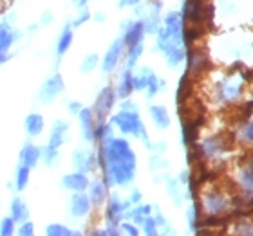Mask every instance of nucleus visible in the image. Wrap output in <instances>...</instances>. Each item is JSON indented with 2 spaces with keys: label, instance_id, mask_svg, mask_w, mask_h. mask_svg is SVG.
Masks as SVG:
<instances>
[{
  "label": "nucleus",
  "instance_id": "1",
  "mask_svg": "<svg viewBox=\"0 0 253 236\" xmlns=\"http://www.w3.org/2000/svg\"><path fill=\"white\" fill-rule=\"evenodd\" d=\"M98 168L109 188L128 186L136 177V155L130 142L123 137H112L105 144H98Z\"/></svg>",
  "mask_w": 253,
  "mask_h": 236
},
{
  "label": "nucleus",
  "instance_id": "2",
  "mask_svg": "<svg viewBox=\"0 0 253 236\" xmlns=\"http://www.w3.org/2000/svg\"><path fill=\"white\" fill-rule=\"evenodd\" d=\"M112 126H116L118 130L122 132L123 135H134L139 137L141 130L145 128L141 117L137 114V110H120L118 114H114L111 119Z\"/></svg>",
  "mask_w": 253,
  "mask_h": 236
},
{
  "label": "nucleus",
  "instance_id": "3",
  "mask_svg": "<svg viewBox=\"0 0 253 236\" xmlns=\"http://www.w3.org/2000/svg\"><path fill=\"white\" fill-rule=\"evenodd\" d=\"M116 100H118V96H116V89H114V87L107 85V87H103V89L100 90V94H98V98H96V101H94V106H92L96 123H103V121L109 117Z\"/></svg>",
  "mask_w": 253,
  "mask_h": 236
},
{
  "label": "nucleus",
  "instance_id": "4",
  "mask_svg": "<svg viewBox=\"0 0 253 236\" xmlns=\"http://www.w3.org/2000/svg\"><path fill=\"white\" fill-rule=\"evenodd\" d=\"M22 33L9 20H0V65L11 58V47L20 40Z\"/></svg>",
  "mask_w": 253,
  "mask_h": 236
},
{
  "label": "nucleus",
  "instance_id": "5",
  "mask_svg": "<svg viewBox=\"0 0 253 236\" xmlns=\"http://www.w3.org/2000/svg\"><path fill=\"white\" fill-rule=\"evenodd\" d=\"M130 202L125 200L123 202L118 195H109V199H107V205H105V220H107V226H114V227H120L122 220L125 218V213L130 209Z\"/></svg>",
  "mask_w": 253,
  "mask_h": 236
},
{
  "label": "nucleus",
  "instance_id": "6",
  "mask_svg": "<svg viewBox=\"0 0 253 236\" xmlns=\"http://www.w3.org/2000/svg\"><path fill=\"white\" fill-rule=\"evenodd\" d=\"M65 90V81H63V76L60 72L49 76L45 81H43L42 89H40V94H38V100L42 101L43 105H51L60 94Z\"/></svg>",
  "mask_w": 253,
  "mask_h": 236
},
{
  "label": "nucleus",
  "instance_id": "7",
  "mask_svg": "<svg viewBox=\"0 0 253 236\" xmlns=\"http://www.w3.org/2000/svg\"><path fill=\"white\" fill-rule=\"evenodd\" d=\"M199 202H201V207H203V213H206V215L222 216L226 213V199L217 189L206 191L203 195V200H199Z\"/></svg>",
  "mask_w": 253,
  "mask_h": 236
},
{
  "label": "nucleus",
  "instance_id": "8",
  "mask_svg": "<svg viewBox=\"0 0 253 236\" xmlns=\"http://www.w3.org/2000/svg\"><path fill=\"white\" fill-rule=\"evenodd\" d=\"M73 166L76 168V171L87 175L92 173L98 169V155L85 148H76L73 152Z\"/></svg>",
  "mask_w": 253,
  "mask_h": 236
},
{
  "label": "nucleus",
  "instance_id": "9",
  "mask_svg": "<svg viewBox=\"0 0 253 236\" xmlns=\"http://www.w3.org/2000/svg\"><path fill=\"white\" fill-rule=\"evenodd\" d=\"M122 31H123V43H125V47H132V45H137V43L143 42V36L147 34L145 33V20H137V22H132V20H125L122 26Z\"/></svg>",
  "mask_w": 253,
  "mask_h": 236
},
{
  "label": "nucleus",
  "instance_id": "10",
  "mask_svg": "<svg viewBox=\"0 0 253 236\" xmlns=\"http://www.w3.org/2000/svg\"><path fill=\"white\" fill-rule=\"evenodd\" d=\"M92 204L87 191H78V193L71 195V202H69V215L73 218H85L89 216Z\"/></svg>",
  "mask_w": 253,
  "mask_h": 236
},
{
  "label": "nucleus",
  "instance_id": "11",
  "mask_svg": "<svg viewBox=\"0 0 253 236\" xmlns=\"http://www.w3.org/2000/svg\"><path fill=\"white\" fill-rule=\"evenodd\" d=\"M123 51H125V43L123 40H116V42L111 43V47L107 49L105 56H103V62H101V70L105 74H111L114 72V68L118 67V63L122 60L123 56Z\"/></svg>",
  "mask_w": 253,
  "mask_h": 236
},
{
  "label": "nucleus",
  "instance_id": "12",
  "mask_svg": "<svg viewBox=\"0 0 253 236\" xmlns=\"http://www.w3.org/2000/svg\"><path fill=\"white\" fill-rule=\"evenodd\" d=\"M78 121H80V130H82V137L85 142H94V130H96V117L92 108H82L78 112Z\"/></svg>",
  "mask_w": 253,
  "mask_h": 236
},
{
  "label": "nucleus",
  "instance_id": "13",
  "mask_svg": "<svg viewBox=\"0 0 253 236\" xmlns=\"http://www.w3.org/2000/svg\"><path fill=\"white\" fill-rule=\"evenodd\" d=\"M87 195H89L92 207H100V205L105 204L107 199H109V186L105 184L103 178H94V180L89 182Z\"/></svg>",
  "mask_w": 253,
  "mask_h": 236
},
{
  "label": "nucleus",
  "instance_id": "14",
  "mask_svg": "<svg viewBox=\"0 0 253 236\" xmlns=\"http://www.w3.org/2000/svg\"><path fill=\"white\" fill-rule=\"evenodd\" d=\"M211 68L210 60L206 58V54L203 51H190L188 53V70L186 74L188 76H199V74L206 72Z\"/></svg>",
  "mask_w": 253,
  "mask_h": 236
},
{
  "label": "nucleus",
  "instance_id": "15",
  "mask_svg": "<svg viewBox=\"0 0 253 236\" xmlns=\"http://www.w3.org/2000/svg\"><path fill=\"white\" fill-rule=\"evenodd\" d=\"M89 177L87 173H82V171H73V173H67L62 177V188L71 191V193H78V191H87L89 188Z\"/></svg>",
  "mask_w": 253,
  "mask_h": 236
},
{
  "label": "nucleus",
  "instance_id": "16",
  "mask_svg": "<svg viewBox=\"0 0 253 236\" xmlns=\"http://www.w3.org/2000/svg\"><path fill=\"white\" fill-rule=\"evenodd\" d=\"M69 128H71V125H69L65 119L54 121L53 128H51V134H49L47 144H51V146H54V148H62L63 144H65V141H67Z\"/></svg>",
  "mask_w": 253,
  "mask_h": 236
},
{
  "label": "nucleus",
  "instance_id": "17",
  "mask_svg": "<svg viewBox=\"0 0 253 236\" xmlns=\"http://www.w3.org/2000/svg\"><path fill=\"white\" fill-rule=\"evenodd\" d=\"M18 161L27 168H37L38 163H40V146L33 144V142H26L22 146L20 153H18Z\"/></svg>",
  "mask_w": 253,
  "mask_h": 236
},
{
  "label": "nucleus",
  "instance_id": "18",
  "mask_svg": "<svg viewBox=\"0 0 253 236\" xmlns=\"http://www.w3.org/2000/svg\"><path fill=\"white\" fill-rule=\"evenodd\" d=\"M24 130L29 137L42 135V132L45 130V119H43L42 114H38V112L27 114L26 119H24Z\"/></svg>",
  "mask_w": 253,
  "mask_h": 236
},
{
  "label": "nucleus",
  "instance_id": "19",
  "mask_svg": "<svg viewBox=\"0 0 253 236\" xmlns=\"http://www.w3.org/2000/svg\"><path fill=\"white\" fill-rule=\"evenodd\" d=\"M9 216L16 224H20V222L29 218V207H27V204L24 202L22 197H13L9 204Z\"/></svg>",
  "mask_w": 253,
  "mask_h": 236
},
{
  "label": "nucleus",
  "instance_id": "20",
  "mask_svg": "<svg viewBox=\"0 0 253 236\" xmlns=\"http://www.w3.org/2000/svg\"><path fill=\"white\" fill-rule=\"evenodd\" d=\"M73 40H74L73 26L67 24V26L62 29V33H60L58 40H56V56H58V58H62V56L67 54V51L71 49V45H73Z\"/></svg>",
  "mask_w": 253,
  "mask_h": 236
},
{
  "label": "nucleus",
  "instance_id": "21",
  "mask_svg": "<svg viewBox=\"0 0 253 236\" xmlns=\"http://www.w3.org/2000/svg\"><path fill=\"white\" fill-rule=\"evenodd\" d=\"M132 68H125L122 72V78H120V83L116 87V96L120 100H126L130 98V94L134 92V85H132Z\"/></svg>",
  "mask_w": 253,
  "mask_h": 236
},
{
  "label": "nucleus",
  "instance_id": "22",
  "mask_svg": "<svg viewBox=\"0 0 253 236\" xmlns=\"http://www.w3.org/2000/svg\"><path fill=\"white\" fill-rule=\"evenodd\" d=\"M150 117H152L154 125L161 128V130H167L170 126V116H169V110L165 108L163 105H152L150 108Z\"/></svg>",
  "mask_w": 253,
  "mask_h": 236
},
{
  "label": "nucleus",
  "instance_id": "23",
  "mask_svg": "<svg viewBox=\"0 0 253 236\" xmlns=\"http://www.w3.org/2000/svg\"><path fill=\"white\" fill-rule=\"evenodd\" d=\"M40 161H42L47 168H54L60 164V148H54L51 144L40 148Z\"/></svg>",
  "mask_w": 253,
  "mask_h": 236
},
{
  "label": "nucleus",
  "instance_id": "24",
  "mask_svg": "<svg viewBox=\"0 0 253 236\" xmlns=\"http://www.w3.org/2000/svg\"><path fill=\"white\" fill-rule=\"evenodd\" d=\"M150 215H152V205L150 204H136V207H134L132 211H126L125 218L132 220L136 226H141L143 220Z\"/></svg>",
  "mask_w": 253,
  "mask_h": 236
},
{
  "label": "nucleus",
  "instance_id": "25",
  "mask_svg": "<svg viewBox=\"0 0 253 236\" xmlns=\"http://www.w3.org/2000/svg\"><path fill=\"white\" fill-rule=\"evenodd\" d=\"M165 60L170 67H177L179 63H183L186 60V51L183 49V45H175V47H169L167 51H163Z\"/></svg>",
  "mask_w": 253,
  "mask_h": 236
},
{
  "label": "nucleus",
  "instance_id": "26",
  "mask_svg": "<svg viewBox=\"0 0 253 236\" xmlns=\"http://www.w3.org/2000/svg\"><path fill=\"white\" fill-rule=\"evenodd\" d=\"M29 180H31V168H27L24 164H18V168H16V173H15V189L16 191H24L27 189L29 186Z\"/></svg>",
  "mask_w": 253,
  "mask_h": 236
},
{
  "label": "nucleus",
  "instance_id": "27",
  "mask_svg": "<svg viewBox=\"0 0 253 236\" xmlns=\"http://www.w3.org/2000/svg\"><path fill=\"white\" fill-rule=\"evenodd\" d=\"M143 51H145V45L141 43H137V45H132V47H126V53H125V58H126V68H134L136 67L137 60L141 58Z\"/></svg>",
  "mask_w": 253,
  "mask_h": 236
},
{
  "label": "nucleus",
  "instance_id": "28",
  "mask_svg": "<svg viewBox=\"0 0 253 236\" xmlns=\"http://www.w3.org/2000/svg\"><path fill=\"white\" fill-rule=\"evenodd\" d=\"M45 235L47 236H76V235H82L80 231H73V229H69L67 226H63V224H49L45 227Z\"/></svg>",
  "mask_w": 253,
  "mask_h": 236
},
{
  "label": "nucleus",
  "instance_id": "29",
  "mask_svg": "<svg viewBox=\"0 0 253 236\" xmlns=\"http://www.w3.org/2000/svg\"><path fill=\"white\" fill-rule=\"evenodd\" d=\"M152 72H154V70H150L148 67H143L141 72L136 74V76H132V85H134V90H137V92H143V90L147 89L148 76H150Z\"/></svg>",
  "mask_w": 253,
  "mask_h": 236
},
{
  "label": "nucleus",
  "instance_id": "30",
  "mask_svg": "<svg viewBox=\"0 0 253 236\" xmlns=\"http://www.w3.org/2000/svg\"><path fill=\"white\" fill-rule=\"evenodd\" d=\"M241 188L248 195H253V164L252 163L241 171Z\"/></svg>",
  "mask_w": 253,
  "mask_h": 236
},
{
  "label": "nucleus",
  "instance_id": "31",
  "mask_svg": "<svg viewBox=\"0 0 253 236\" xmlns=\"http://www.w3.org/2000/svg\"><path fill=\"white\" fill-rule=\"evenodd\" d=\"M165 87H167L165 79H159L158 76L152 72L148 76V85H147V89H145L147 90V98H154V96L158 94L161 89H165Z\"/></svg>",
  "mask_w": 253,
  "mask_h": 236
},
{
  "label": "nucleus",
  "instance_id": "32",
  "mask_svg": "<svg viewBox=\"0 0 253 236\" xmlns=\"http://www.w3.org/2000/svg\"><path fill=\"white\" fill-rule=\"evenodd\" d=\"M98 65H100V56H98L96 53H90V54H87V56L84 58L80 70H82V72H85V74H89V72H92V70H94Z\"/></svg>",
  "mask_w": 253,
  "mask_h": 236
},
{
  "label": "nucleus",
  "instance_id": "33",
  "mask_svg": "<svg viewBox=\"0 0 253 236\" xmlns=\"http://www.w3.org/2000/svg\"><path fill=\"white\" fill-rule=\"evenodd\" d=\"M16 233V222L11 216H4L0 220V236H13Z\"/></svg>",
  "mask_w": 253,
  "mask_h": 236
},
{
  "label": "nucleus",
  "instance_id": "34",
  "mask_svg": "<svg viewBox=\"0 0 253 236\" xmlns=\"http://www.w3.org/2000/svg\"><path fill=\"white\" fill-rule=\"evenodd\" d=\"M141 227H143V233H145V235H147V236H156V235H159L158 222H156V218H154L152 215L147 216V218L143 220Z\"/></svg>",
  "mask_w": 253,
  "mask_h": 236
},
{
  "label": "nucleus",
  "instance_id": "35",
  "mask_svg": "<svg viewBox=\"0 0 253 236\" xmlns=\"http://www.w3.org/2000/svg\"><path fill=\"white\" fill-rule=\"evenodd\" d=\"M167 189H169L170 197L174 199V204H175V205H181L179 180H175V178H169V182H167Z\"/></svg>",
  "mask_w": 253,
  "mask_h": 236
},
{
  "label": "nucleus",
  "instance_id": "36",
  "mask_svg": "<svg viewBox=\"0 0 253 236\" xmlns=\"http://www.w3.org/2000/svg\"><path fill=\"white\" fill-rule=\"evenodd\" d=\"M16 235L20 236H33L35 235V224H33L29 218L24 222H20V224H16Z\"/></svg>",
  "mask_w": 253,
  "mask_h": 236
},
{
  "label": "nucleus",
  "instance_id": "37",
  "mask_svg": "<svg viewBox=\"0 0 253 236\" xmlns=\"http://www.w3.org/2000/svg\"><path fill=\"white\" fill-rule=\"evenodd\" d=\"M90 18H92V15H90V11L87 9V5H85V7H80L78 16L74 18L73 24H71V26H73V29H74V27H80V26H84L85 22H89Z\"/></svg>",
  "mask_w": 253,
  "mask_h": 236
},
{
  "label": "nucleus",
  "instance_id": "38",
  "mask_svg": "<svg viewBox=\"0 0 253 236\" xmlns=\"http://www.w3.org/2000/svg\"><path fill=\"white\" fill-rule=\"evenodd\" d=\"M169 166V161L167 159H163V153H156L154 152V155L150 157V168L156 171V169H163Z\"/></svg>",
  "mask_w": 253,
  "mask_h": 236
},
{
  "label": "nucleus",
  "instance_id": "39",
  "mask_svg": "<svg viewBox=\"0 0 253 236\" xmlns=\"http://www.w3.org/2000/svg\"><path fill=\"white\" fill-rule=\"evenodd\" d=\"M120 231L125 233V235H130V236H137L139 235V229L136 227V224L134 222H123L120 224Z\"/></svg>",
  "mask_w": 253,
  "mask_h": 236
},
{
  "label": "nucleus",
  "instance_id": "40",
  "mask_svg": "<svg viewBox=\"0 0 253 236\" xmlns=\"http://www.w3.org/2000/svg\"><path fill=\"white\" fill-rule=\"evenodd\" d=\"M235 231L239 235H253V224H248V222H239Z\"/></svg>",
  "mask_w": 253,
  "mask_h": 236
},
{
  "label": "nucleus",
  "instance_id": "41",
  "mask_svg": "<svg viewBox=\"0 0 253 236\" xmlns=\"http://www.w3.org/2000/svg\"><path fill=\"white\" fill-rule=\"evenodd\" d=\"M67 108H69V114H71V116H78V112L84 108V105H82L80 101H69Z\"/></svg>",
  "mask_w": 253,
  "mask_h": 236
},
{
  "label": "nucleus",
  "instance_id": "42",
  "mask_svg": "<svg viewBox=\"0 0 253 236\" xmlns=\"http://www.w3.org/2000/svg\"><path fill=\"white\" fill-rule=\"evenodd\" d=\"M243 139L248 142H253V121L252 123H248V125L244 126L243 130Z\"/></svg>",
  "mask_w": 253,
  "mask_h": 236
},
{
  "label": "nucleus",
  "instance_id": "43",
  "mask_svg": "<svg viewBox=\"0 0 253 236\" xmlns=\"http://www.w3.org/2000/svg\"><path fill=\"white\" fill-rule=\"evenodd\" d=\"M54 20V16L51 11H43L42 16H40V26H51Z\"/></svg>",
  "mask_w": 253,
  "mask_h": 236
},
{
  "label": "nucleus",
  "instance_id": "44",
  "mask_svg": "<svg viewBox=\"0 0 253 236\" xmlns=\"http://www.w3.org/2000/svg\"><path fill=\"white\" fill-rule=\"evenodd\" d=\"M141 197H143V193L139 189H132L130 197H128V202H130V204H139V202H141Z\"/></svg>",
  "mask_w": 253,
  "mask_h": 236
},
{
  "label": "nucleus",
  "instance_id": "45",
  "mask_svg": "<svg viewBox=\"0 0 253 236\" xmlns=\"http://www.w3.org/2000/svg\"><path fill=\"white\" fill-rule=\"evenodd\" d=\"M141 0H118V7H136Z\"/></svg>",
  "mask_w": 253,
  "mask_h": 236
},
{
  "label": "nucleus",
  "instance_id": "46",
  "mask_svg": "<svg viewBox=\"0 0 253 236\" xmlns=\"http://www.w3.org/2000/svg\"><path fill=\"white\" fill-rule=\"evenodd\" d=\"M122 108H123V110H137V105L134 103V101H130L128 98H126V100H123Z\"/></svg>",
  "mask_w": 253,
  "mask_h": 236
},
{
  "label": "nucleus",
  "instance_id": "47",
  "mask_svg": "<svg viewBox=\"0 0 253 236\" xmlns=\"http://www.w3.org/2000/svg\"><path fill=\"white\" fill-rule=\"evenodd\" d=\"M150 150H154L156 153H163L165 150H167V142H158V144H152V148Z\"/></svg>",
  "mask_w": 253,
  "mask_h": 236
},
{
  "label": "nucleus",
  "instance_id": "48",
  "mask_svg": "<svg viewBox=\"0 0 253 236\" xmlns=\"http://www.w3.org/2000/svg\"><path fill=\"white\" fill-rule=\"evenodd\" d=\"M92 18H94L98 24H103V22L107 20V15H105V13H94V15H92Z\"/></svg>",
  "mask_w": 253,
  "mask_h": 236
},
{
  "label": "nucleus",
  "instance_id": "49",
  "mask_svg": "<svg viewBox=\"0 0 253 236\" xmlns=\"http://www.w3.org/2000/svg\"><path fill=\"white\" fill-rule=\"evenodd\" d=\"M5 9H7V0H0V20H2Z\"/></svg>",
  "mask_w": 253,
  "mask_h": 236
},
{
  "label": "nucleus",
  "instance_id": "50",
  "mask_svg": "<svg viewBox=\"0 0 253 236\" xmlns=\"http://www.w3.org/2000/svg\"><path fill=\"white\" fill-rule=\"evenodd\" d=\"M73 4L80 9V7H85V5L89 4V0H73Z\"/></svg>",
  "mask_w": 253,
  "mask_h": 236
},
{
  "label": "nucleus",
  "instance_id": "51",
  "mask_svg": "<svg viewBox=\"0 0 253 236\" xmlns=\"http://www.w3.org/2000/svg\"><path fill=\"white\" fill-rule=\"evenodd\" d=\"M179 178H181V184H188L190 182V173L188 171H183Z\"/></svg>",
  "mask_w": 253,
  "mask_h": 236
},
{
  "label": "nucleus",
  "instance_id": "52",
  "mask_svg": "<svg viewBox=\"0 0 253 236\" xmlns=\"http://www.w3.org/2000/svg\"><path fill=\"white\" fill-rule=\"evenodd\" d=\"M40 27H42L40 24H33V26L27 27V33H31V34H33V33H37L38 29H40Z\"/></svg>",
  "mask_w": 253,
  "mask_h": 236
}]
</instances>
